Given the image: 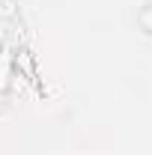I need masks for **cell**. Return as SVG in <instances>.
<instances>
[{
    "label": "cell",
    "mask_w": 152,
    "mask_h": 155,
    "mask_svg": "<svg viewBox=\"0 0 152 155\" xmlns=\"http://www.w3.org/2000/svg\"><path fill=\"white\" fill-rule=\"evenodd\" d=\"M137 18H140V24H143V30H146V33H152V3H146V6H143V12H140Z\"/></svg>",
    "instance_id": "6da1fadb"
}]
</instances>
